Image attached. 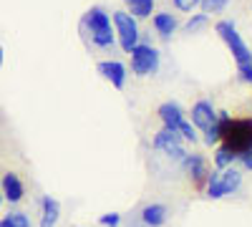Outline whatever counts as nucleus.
<instances>
[{"label": "nucleus", "mask_w": 252, "mask_h": 227, "mask_svg": "<svg viewBox=\"0 0 252 227\" xmlns=\"http://www.w3.org/2000/svg\"><path fill=\"white\" fill-rule=\"evenodd\" d=\"M235 162H237V157L229 152L224 144H217V149H215V169H227V167H232Z\"/></svg>", "instance_id": "17"}, {"label": "nucleus", "mask_w": 252, "mask_h": 227, "mask_svg": "<svg viewBox=\"0 0 252 227\" xmlns=\"http://www.w3.org/2000/svg\"><path fill=\"white\" fill-rule=\"evenodd\" d=\"M217 121L222 124V139L220 144L232 152L235 157H240L242 152H247L252 147V116L247 119H232L227 111H217Z\"/></svg>", "instance_id": "1"}, {"label": "nucleus", "mask_w": 252, "mask_h": 227, "mask_svg": "<svg viewBox=\"0 0 252 227\" xmlns=\"http://www.w3.org/2000/svg\"><path fill=\"white\" fill-rule=\"evenodd\" d=\"M0 227H10V222H8V220L3 217V220H0Z\"/></svg>", "instance_id": "27"}, {"label": "nucleus", "mask_w": 252, "mask_h": 227, "mask_svg": "<svg viewBox=\"0 0 252 227\" xmlns=\"http://www.w3.org/2000/svg\"><path fill=\"white\" fill-rule=\"evenodd\" d=\"M96 71L109 81L114 89H124L126 86V76H129V68H126L121 61H98Z\"/></svg>", "instance_id": "8"}, {"label": "nucleus", "mask_w": 252, "mask_h": 227, "mask_svg": "<svg viewBox=\"0 0 252 227\" xmlns=\"http://www.w3.org/2000/svg\"><path fill=\"white\" fill-rule=\"evenodd\" d=\"M179 167L189 174V179H192V184L197 190H204V184H207V174H209V162L207 157L197 154V152H187V157L182 159Z\"/></svg>", "instance_id": "7"}, {"label": "nucleus", "mask_w": 252, "mask_h": 227, "mask_svg": "<svg viewBox=\"0 0 252 227\" xmlns=\"http://www.w3.org/2000/svg\"><path fill=\"white\" fill-rule=\"evenodd\" d=\"M172 3H174V8L182 10V13H192V10L202 3V0H172Z\"/></svg>", "instance_id": "24"}, {"label": "nucleus", "mask_w": 252, "mask_h": 227, "mask_svg": "<svg viewBox=\"0 0 252 227\" xmlns=\"http://www.w3.org/2000/svg\"><path fill=\"white\" fill-rule=\"evenodd\" d=\"M0 204H3V192H0Z\"/></svg>", "instance_id": "29"}, {"label": "nucleus", "mask_w": 252, "mask_h": 227, "mask_svg": "<svg viewBox=\"0 0 252 227\" xmlns=\"http://www.w3.org/2000/svg\"><path fill=\"white\" fill-rule=\"evenodd\" d=\"M207 20H209V15H204V13H197V15H192L184 23V33H197L199 28H204L207 26Z\"/></svg>", "instance_id": "19"}, {"label": "nucleus", "mask_w": 252, "mask_h": 227, "mask_svg": "<svg viewBox=\"0 0 252 227\" xmlns=\"http://www.w3.org/2000/svg\"><path fill=\"white\" fill-rule=\"evenodd\" d=\"M166 220H169V210L159 202H152L141 210V222L146 227H161V225H166Z\"/></svg>", "instance_id": "13"}, {"label": "nucleus", "mask_w": 252, "mask_h": 227, "mask_svg": "<svg viewBox=\"0 0 252 227\" xmlns=\"http://www.w3.org/2000/svg\"><path fill=\"white\" fill-rule=\"evenodd\" d=\"M237 73H240V81H245V84H252V58L247 61V64H240V66H237Z\"/></svg>", "instance_id": "25"}, {"label": "nucleus", "mask_w": 252, "mask_h": 227, "mask_svg": "<svg viewBox=\"0 0 252 227\" xmlns=\"http://www.w3.org/2000/svg\"><path fill=\"white\" fill-rule=\"evenodd\" d=\"M215 31L220 33V38L227 43V48L232 51V56H235V61H237V66H240V64H247V61L252 58V51L247 48V43L242 40V35L237 33V28H235L232 20H220V23L215 26Z\"/></svg>", "instance_id": "4"}, {"label": "nucleus", "mask_w": 252, "mask_h": 227, "mask_svg": "<svg viewBox=\"0 0 252 227\" xmlns=\"http://www.w3.org/2000/svg\"><path fill=\"white\" fill-rule=\"evenodd\" d=\"M177 131L182 134V139H184V141H192V144H194V141L199 139V131L192 127V121H187V119L179 124V129H177Z\"/></svg>", "instance_id": "21"}, {"label": "nucleus", "mask_w": 252, "mask_h": 227, "mask_svg": "<svg viewBox=\"0 0 252 227\" xmlns=\"http://www.w3.org/2000/svg\"><path fill=\"white\" fill-rule=\"evenodd\" d=\"M220 179H222L224 197H227V195H235V192L242 187V172H240V169H235V167L220 169Z\"/></svg>", "instance_id": "15"}, {"label": "nucleus", "mask_w": 252, "mask_h": 227, "mask_svg": "<svg viewBox=\"0 0 252 227\" xmlns=\"http://www.w3.org/2000/svg\"><path fill=\"white\" fill-rule=\"evenodd\" d=\"M61 217V202L51 195L40 199V227H56Z\"/></svg>", "instance_id": "12"}, {"label": "nucleus", "mask_w": 252, "mask_h": 227, "mask_svg": "<svg viewBox=\"0 0 252 227\" xmlns=\"http://www.w3.org/2000/svg\"><path fill=\"white\" fill-rule=\"evenodd\" d=\"M220 139H222V124H220V121H215L209 129L202 131V141L207 144V147H217Z\"/></svg>", "instance_id": "18"}, {"label": "nucleus", "mask_w": 252, "mask_h": 227, "mask_svg": "<svg viewBox=\"0 0 252 227\" xmlns=\"http://www.w3.org/2000/svg\"><path fill=\"white\" fill-rule=\"evenodd\" d=\"M111 23H114L116 43L121 46V51L124 53H131L134 46L139 43V23H136V18L129 10H116L111 15Z\"/></svg>", "instance_id": "3"}, {"label": "nucleus", "mask_w": 252, "mask_h": 227, "mask_svg": "<svg viewBox=\"0 0 252 227\" xmlns=\"http://www.w3.org/2000/svg\"><path fill=\"white\" fill-rule=\"evenodd\" d=\"M227 3H229V0H202L199 8H202L204 15H209V13H222L227 8Z\"/></svg>", "instance_id": "20"}, {"label": "nucleus", "mask_w": 252, "mask_h": 227, "mask_svg": "<svg viewBox=\"0 0 252 227\" xmlns=\"http://www.w3.org/2000/svg\"><path fill=\"white\" fill-rule=\"evenodd\" d=\"M126 8H129V13L139 20V18H149L154 13V3L157 0H124Z\"/></svg>", "instance_id": "16"}, {"label": "nucleus", "mask_w": 252, "mask_h": 227, "mask_svg": "<svg viewBox=\"0 0 252 227\" xmlns=\"http://www.w3.org/2000/svg\"><path fill=\"white\" fill-rule=\"evenodd\" d=\"M131 56V73L136 76H154L159 71V51L149 43H136Z\"/></svg>", "instance_id": "5"}, {"label": "nucleus", "mask_w": 252, "mask_h": 227, "mask_svg": "<svg viewBox=\"0 0 252 227\" xmlns=\"http://www.w3.org/2000/svg\"><path fill=\"white\" fill-rule=\"evenodd\" d=\"M98 225H101V227H119V225H121V215H119V212L101 215V217H98Z\"/></svg>", "instance_id": "23"}, {"label": "nucleus", "mask_w": 252, "mask_h": 227, "mask_svg": "<svg viewBox=\"0 0 252 227\" xmlns=\"http://www.w3.org/2000/svg\"><path fill=\"white\" fill-rule=\"evenodd\" d=\"M237 159L242 162V167H245V169H252V147H250L247 152H242Z\"/></svg>", "instance_id": "26"}, {"label": "nucleus", "mask_w": 252, "mask_h": 227, "mask_svg": "<svg viewBox=\"0 0 252 227\" xmlns=\"http://www.w3.org/2000/svg\"><path fill=\"white\" fill-rule=\"evenodd\" d=\"M0 66H3V48H0Z\"/></svg>", "instance_id": "28"}, {"label": "nucleus", "mask_w": 252, "mask_h": 227, "mask_svg": "<svg viewBox=\"0 0 252 227\" xmlns=\"http://www.w3.org/2000/svg\"><path fill=\"white\" fill-rule=\"evenodd\" d=\"M159 119L166 129H179V124L184 121V109L177 104V101H164V104L157 109Z\"/></svg>", "instance_id": "11"}, {"label": "nucleus", "mask_w": 252, "mask_h": 227, "mask_svg": "<svg viewBox=\"0 0 252 227\" xmlns=\"http://www.w3.org/2000/svg\"><path fill=\"white\" fill-rule=\"evenodd\" d=\"M152 144H154V149H157V152H164L169 159H174V162H179V164H182V159L187 157L184 139H182V134H179L177 129H166V127H161Z\"/></svg>", "instance_id": "6"}, {"label": "nucleus", "mask_w": 252, "mask_h": 227, "mask_svg": "<svg viewBox=\"0 0 252 227\" xmlns=\"http://www.w3.org/2000/svg\"><path fill=\"white\" fill-rule=\"evenodd\" d=\"M152 26H154V31L166 40V38H172L174 33H177V28H179V23H177V18L172 15V13H154L152 15Z\"/></svg>", "instance_id": "14"}, {"label": "nucleus", "mask_w": 252, "mask_h": 227, "mask_svg": "<svg viewBox=\"0 0 252 227\" xmlns=\"http://www.w3.org/2000/svg\"><path fill=\"white\" fill-rule=\"evenodd\" d=\"M0 192H3V199H8L10 204H18L26 197V184H23V179H20V174L5 172L3 179H0Z\"/></svg>", "instance_id": "10"}, {"label": "nucleus", "mask_w": 252, "mask_h": 227, "mask_svg": "<svg viewBox=\"0 0 252 227\" xmlns=\"http://www.w3.org/2000/svg\"><path fill=\"white\" fill-rule=\"evenodd\" d=\"M215 121H217V109L212 106V101L199 98L197 104L192 106V127L197 131H204V129L212 127Z\"/></svg>", "instance_id": "9"}, {"label": "nucleus", "mask_w": 252, "mask_h": 227, "mask_svg": "<svg viewBox=\"0 0 252 227\" xmlns=\"http://www.w3.org/2000/svg\"><path fill=\"white\" fill-rule=\"evenodd\" d=\"M83 28H86L91 33V43L96 48H103V51H109L116 46V33H114V23H111V15L94 5L86 15H83Z\"/></svg>", "instance_id": "2"}, {"label": "nucleus", "mask_w": 252, "mask_h": 227, "mask_svg": "<svg viewBox=\"0 0 252 227\" xmlns=\"http://www.w3.org/2000/svg\"><path fill=\"white\" fill-rule=\"evenodd\" d=\"M5 220L10 222V227H33V225H31V217H28L26 212H18V210L10 212Z\"/></svg>", "instance_id": "22"}]
</instances>
